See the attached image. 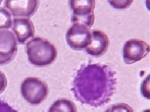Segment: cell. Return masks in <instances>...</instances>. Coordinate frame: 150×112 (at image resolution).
<instances>
[{
	"label": "cell",
	"instance_id": "1",
	"mask_svg": "<svg viewBox=\"0 0 150 112\" xmlns=\"http://www.w3.org/2000/svg\"><path fill=\"white\" fill-rule=\"evenodd\" d=\"M115 71L106 65H83L75 75L71 90L81 104L100 107L108 103L116 90Z\"/></svg>",
	"mask_w": 150,
	"mask_h": 112
},
{
	"label": "cell",
	"instance_id": "2",
	"mask_svg": "<svg viewBox=\"0 0 150 112\" xmlns=\"http://www.w3.org/2000/svg\"><path fill=\"white\" fill-rule=\"evenodd\" d=\"M29 61L35 66L43 67L52 64L57 57V49L50 41L41 37H35L26 44Z\"/></svg>",
	"mask_w": 150,
	"mask_h": 112
},
{
	"label": "cell",
	"instance_id": "3",
	"mask_svg": "<svg viewBox=\"0 0 150 112\" xmlns=\"http://www.w3.org/2000/svg\"><path fill=\"white\" fill-rule=\"evenodd\" d=\"M21 92L24 99L30 104L37 105L43 102L49 94V87L41 79L30 77L21 83Z\"/></svg>",
	"mask_w": 150,
	"mask_h": 112
},
{
	"label": "cell",
	"instance_id": "4",
	"mask_svg": "<svg viewBox=\"0 0 150 112\" xmlns=\"http://www.w3.org/2000/svg\"><path fill=\"white\" fill-rule=\"evenodd\" d=\"M69 5L73 12V23L81 22L90 28L93 26L95 21V0H69Z\"/></svg>",
	"mask_w": 150,
	"mask_h": 112
},
{
	"label": "cell",
	"instance_id": "5",
	"mask_svg": "<svg viewBox=\"0 0 150 112\" xmlns=\"http://www.w3.org/2000/svg\"><path fill=\"white\" fill-rule=\"evenodd\" d=\"M90 28L81 22H74L67 32V41L68 46L74 50L86 49L91 44Z\"/></svg>",
	"mask_w": 150,
	"mask_h": 112
},
{
	"label": "cell",
	"instance_id": "6",
	"mask_svg": "<svg viewBox=\"0 0 150 112\" xmlns=\"http://www.w3.org/2000/svg\"><path fill=\"white\" fill-rule=\"evenodd\" d=\"M149 52V46L144 41L131 39L125 43L123 49L125 63L132 64L144 58Z\"/></svg>",
	"mask_w": 150,
	"mask_h": 112
},
{
	"label": "cell",
	"instance_id": "7",
	"mask_svg": "<svg viewBox=\"0 0 150 112\" xmlns=\"http://www.w3.org/2000/svg\"><path fill=\"white\" fill-rule=\"evenodd\" d=\"M18 50V41L11 31L0 30V65L10 62L15 57Z\"/></svg>",
	"mask_w": 150,
	"mask_h": 112
},
{
	"label": "cell",
	"instance_id": "8",
	"mask_svg": "<svg viewBox=\"0 0 150 112\" xmlns=\"http://www.w3.org/2000/svg\"><path fill=\"white\" fill-rule=\"evenodd\" d=\"M40 5V0H4V6L15 18H30Z\"/></svg>",
	"mask_w": 150,
	"mask_h": 112
},
{
	"label": "cell",
	"instance_id": "9",
	"mask_svg": "<svg viewBox=\"0 0 150 112\" xmlns=\"http://www.w3.org/2000/svg\"><path fill=\"white\" fill-rule=\"evenodd\" d=\"M12 26L17 41L21 44L25 43L35 36L33 23L29 18H15Z\"/></svg>",
	"mask_w": 150,
	"mask_h": 112
},
{
	"label": "cell",
	"instance_id": "10",
	"mask_svg": "<svg viewBox=\"0 0 150 112\" xmlns=\"http://www.w3.org/2000/svg\"><path fill=\"white\" fill-rule=\"evenodd\" d=\"M91 32V44L86 48V52L93 57H101L108 49L110 41L108 36L100 30Z\"/></svg>",
	"mask_w": 150,
	"mask_h": 112
},
{
	"label": "cell",
	"instance_id": "11",
	"mask_svg": "<svg viewBox=\"0 0 150 112\" xmlns=\"http://www.w3.org/2000/svg\"><path fill=\"white\" fill-rule=\"evenodd\" d=\"M48 112H77V108L72 101L61 99L53 103Z\"/></svg>",
	"mask_w": 150,
	"mask_h": 112
},
{
	"label": "cell",
	"instance_id": "12",
	"mask_svg": "<svg viewBox=\"0 0 150 112\" xmlns=\"http://www.w3.org/2000/svg\"><path fill=\"white\" fill-rule=\"evenodd\" d=\"M12 26L11 14L5 8H0V30L9 29Z\"/></svg>",
	"mask_w": 150,
	"mask_h": 112
},
{
	"label": "cell",
	"instance_id": "13",
	"mask_svg": "<svg viewBox=\"0 0 150 112\" xmlns=\"http://www.w3.org/2000/svg\"><path fill=\"white\" fill-rule=\"evenodd\" d=\"M105 112H134L132 107L124 103H119L112 105Z\"/></svg>",
	"mask_w": 150,
	"mask_h": 112
},
{
	"label": "cell",
	"instance_id": "14",
	"mask_svg": "<svg viewBox=\"0 0 150 112\" xmlns=\"http://www.w3.org/2000/svg\"><path fill=\"white\" fill-rule=\"evenodd\" d=\"M133 0H108V2L115 9H125L129 8Z\"/></svg>",
	"mask_w": 150,
	"mask_h": 112
},
{
	"label": "cell",
	"instance_id": "15",
	"mask_svg": "<svg viewBox=\"0 0 150 112\" xmlns=\"http://www.w3.org/2000/svg\"><path fill=\"white\" fill-rule=\"evenodd\" d=\"M0 112H17L7 103L0 100Z\"/></svg>",
	"mask_w": 150,
	"mask_h": 112
},
{
	"label": "cell",
	"instance_id": "16",
	"mask_svg": "<svg viewBox=\"0 0 150 112\" xmlns=\"http://www.w3.org/2000/svg\"><path fill=\"white\" fill-rule=\"evenodd\" d=\"M7 84L8 82L6 76L1 71H0V93L5 90Z\"/></svg>",
	"mask_w": 150,
	"mask_h": 112
},
{
	"label": "cell",
	"instance_id": "17",
	"mask_svg": "<svg viewBox=\"0 0 150 112\" xmlns=\"http://www.w3.org/2000/svg\"><path fill=\"white\" fill-rule=\"evenodd\" d=\"M143 112H150V110H149V109H147L146 110H144Z\"/></svg>",
	"mask_w": 150,
	"mask_h": 112
},
{
	"label": "cell",
	"instance_id": "18",
	"mask_svg": "<svg viewBox=\"0 0 150 112\" xmlns=\"http://www.w3.org/2000/svg\"><path fill=\"white\" fill-rule=\"evenodd\" d=\"M3 1V0H0V5H1V3H2Z\"/></svg>",
	"mask_w": 150,
	"mask_h": 112
}]
</instances>
